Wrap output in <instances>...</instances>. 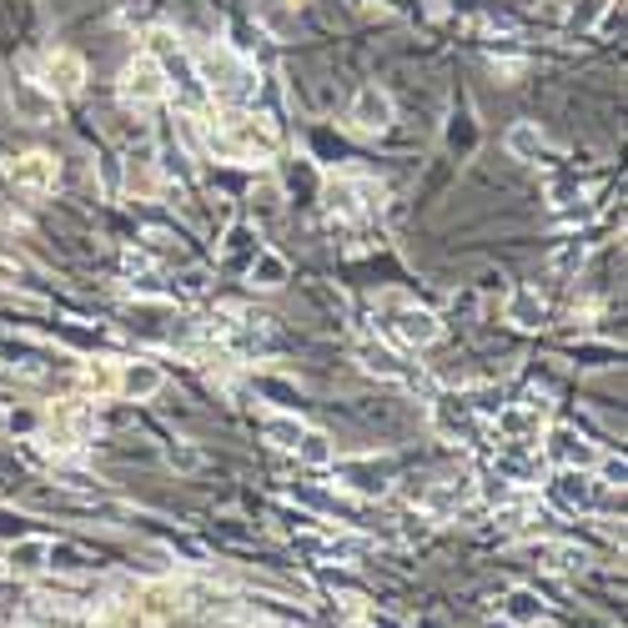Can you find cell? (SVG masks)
<instances>
[{
    "instance_id": "obj_16",
    "label": "cell",
    "mask_w": 628,
    "mask_h": 628,
    "mask_svg": "<svg viewBox=\"0 0 628 628\" xmlns=\"http://www.w3.org/2000/svg\"><path fill=\"white\" fill-rule=\"evenodd\" d=\"M76 388L91 392V398H111V392H116V368H106V362H81Z\"/></svg>"
},
{
    "instance_id": "obj_25",
    "label": "cell",
    "mask_w": 628,
    "mask_h": 628,
    "mask_svg": "<svg viewBox=\"0 0 628 628\" xmlns=\"http://www.w3.org/2000/svg\"><path fill=\"white\" fill-rule=\"evenodd\" d=\"M6 428H11V418H6V408H0V433H6Z\"/></svg>"
},
{
    "instance_id": "obj_21",
    "label": "cell",
    "mask_w": 628,
    "mask_h": 628,
    "mask_svg": "<svg viewBox=\"0 0 628 628\" xmlns=\"http://www.w3.org/2000/svg\"><path fill=\"white\" fill-rule=\"evenodd\" d=\"M508 322H518V327H538V322H543V297L523 287V292L508 302Z\"/></svg>"
},
{
    "instance_id": "obj_2",
    "label": "cell",
    "mask_w": 628,
    "mask_h": 628,
    "mask_svg": "<svg viewBox=\"0 0 628 628\" xmlns=\"http://www.w3.org/2000/svg\"><path fill=\"white\" fill-rule=\"evenodd\" d=\"M31 81L45 91V96L65 101L86 86V61H81L76 51H65V45H51V51H41L31 61Z\"/></svg>"
},
{
    "instance_id": "obj_17",
    "label": "cell",
    "mask_w": 628,
    "mask_h": 628,
    "mask_svg": "<svg viewBox=\"0 0 628 628\" xmlns=\"http://www.w3.org/2000/svg\"><path fill=\"white\" fill-rule=\"evenodd\" d=\"M251 282L267 287V292H277V287L287 282V261L277 257V251H261L257 247V257H251Z\"/></svg>"
},
{
    "instance_id": "obj_11",
    "label": "cell",
    "mask_w": 628,
    "mask_h": 628,
    "mask_svg": "<svg viewBox=\"0 0 628 628\" xmlns=\"http://www.w3.org/2000/svg\"><path fill=\"white\" fill-rule=\"evenodd\" d=\"M11 568L16 574H45L51 568V538H21L11 548Z\"/></svg>"
},
{
    "instance_id": "obj_22",
    "label": "cell",
    "mask_w": 628,
    "mask_h": 628,
    "mask_svg": "<svg viewBox=\"0 0 628 628\" xmlns=\"http://www.w3.org/2000/svg\"><path fill=\"white\" fill-rule=\"evenodd\" d=\"M533 558H543V568H574V564H584V553L578 548H564V543H533Z\"/></svg>"
},
{
    "instance_id": "obj_6",
    "label": "cell",
    "mask_w": 628,
    "mask_h": 628,
    "mask_svg": "<svg viewBox=\"0 0 628 628\" xmlns=\"http://www.w3.org/2000/svg\"><path fill=\"white\" fill-rule=\"evenodd\" d=\"M347 121L358 131H368V136H378V131H388L398 121V106H392V96L382 86H362L352 96V106H347Z\"/></svg>"
},
{
    "instance_id": "obj_12",
    "label": "cell",
    "mask_w": 628,
    "mask_h": 628,
    "mask_svg": "<svg viewBox=\"0 0 628 628\" xmlns=\"http://www.w3.org/2000/svg\"><path fill=\"white\" fill-rule=\"evenodd\" d=\"M473 498V477H447V483L433 487V498H428V508L437 513V518H447L453 508H463V503Z\"/></svg>"
},
{
    "instance_id": "obj_3",
    "label": "cell",
    "mask_w": 628,
    "mask_h": 628,
    "mask_svg": "<svg viewBox=\"0 0 628 628\" xmlns=\"http://www.w3.org/2000/svg\"><path fill=\"white\" fill-rule=\"evenodd\" d=\"M116 91H121V101H126V106H162L172 86H166V71H162V61H156V55H136V61L121 65Z\"/></svg>"
},
{
    "instance_id": "obj_7",
    "label": "cell",
    "mask_w": 628,
    "mask_h": 628,
    "mask_svg": "<svg viewBox=\"0 0 628 628\" xmlns=\"http://www.w3.org/2000/svg\"><path fill=\"white\" fill-rule=\"evenodd\" d=\"M548 457H553V463H564L568 473H588V467L604 463L598 443H588V437L574 433V428H558V433H548Z\"/></svg>"
},
{
    "instance_id": "obj_1",
    "label": "cell",
    "mask_w": 628,
    "mask_h": 628,
    "mask_svg": "<svg viewBox=\"0 0 628 628\" xmlns=\"http://www.w3.org/2000/svg\"><path fill=\"white\" fill-rule=\"evenodd\" d=\"M206 146L227 162H267L277 156V131L261 116H247V111H222L212 126H206Z\"/></svg>"
},
{
    "instance_id": "obj_18",
    "label": "cell",
    "mask_w": 628,
    "mask_h": 628,
    "mask_svg": "<svg viewBox=\"0 0 628 628\" xmlns=\"http://www.w3.org/2000/svg\"><path fill=\"white\" fill-rule=\"evenodd\" d=\"M302 433H307V428L297 423V418H282V412H271L267 423H261V437H267L271 447H287V453L302 443Z\"/></svg>"
},
{
    "instance_id": "obj_19",
    "label": "cell",
    "mask_w": 628,
    "mask_h": 628,
    "mask_svg": "<svg viewBox=\"0 0 628 628\" xmlns=\"http://www.w3.org/2000/svg\"><path fill=\"white\" fill-rule=\"evenodd\" d=\"M437 428H443V433H473V408H467L463 398H443L437 402Z\"/></svg>"
},
{
    "instance_id": "obj_20",
    "label": "cell",
    "mask_w": 628,
    "mask_h": 628,
    "mask_svg": "<svg viewBox=\"0 0 628 628\" xmlns=\"http://www.w3.org/2000/svg\"><path fill=\"white\" fill-rule=\"evenodd\" d=\"M362 196H372V186H368V182H332L327 202H332V212H347V217H358V212H362Z\"/></svg>"
},
{
    "instance_id": "obj_8",
    "label": "cell",
    "mask_w": 628,
    "mask_h": 628,
    "mask_svg": "<svg viewBox=\"0 0 628 628\" xmlns=\"http://www.w3.org/2000/svg\"><path fill=\"white\" fill-rule=\"evenodd\" d=\"M358 362H362V372H372V378H382V382H398V388H423V378H418V372H412L408 362H402L392 347H382V342H362Z\"/></svg>"
},
{
    "instance_id": "obj_23",
    "label": "cell",
    "mask_w": 628,
    "mask_h": 628,
    "mask_svg": "<svg viewBox=\"0 0 628 628\" xmlns=\"http://www.w3.org/2000/svg\"><path fill=\"white\" fill-rule=\"evenodd\" d=\"M342 473L352 477V487H362V493H382V477H388V467H378V473H372V463H342Z\"/></svg>"
},
{
    "instance_id": "obj_24",
    "label": "cell",
    "mask_w": 628,
    "mask_h": 628,
    "mask_svg": "<svg viewBox=\"0 0 628 628\" xmlns=\"http://www.w3.org/2000/svg\"><path fill=\"white\" fill-rule=\"evenodd\" d=\"M166 457H172L176 473H196V467H202V453H196V447H186V443H176Z\"/></svg>"
},
{
    "instance_id": "obj_9",
    "label": "cell",
    "mask_w": 628,
    "mask_h": 628,
    "mask_svg": "<svg viewBox=\"0 0 628 628\" xmlns=\"http://www.w3.org/2000/svg\"><path fill=\"white\" fill-rule=\"evenodd\" d=\"M162 388H166V378L156 362H126V368L116 372V392L131 402H152Z\"/></svg>"
},
{
    "instance_id": "obj_10",
    "label": "cell",
    "mask_w": 628,
    "mask_h": 628,
    "mask_svg": "<svg viewBox=\"0 0 628 628\" xmlns=\"http://www.w3.org/2000/svg\"><path fill=\"white\" fill-rule=\"evenodd\" d=\"M498 614L508 618L513 628H538L548 608H543V598L533 594V588H508V594H503V604H498Z\"/></svg>"
},
{
    "instance_id": "obj_5",
    "label": "cell",
    "mask_w": 628,
    "mask_h": 628,
    "mask_svg": "<svg viewBox=\"0 0 628 628\" xmlns=\"http://www.w3.org/2000/svg\"><path fill=\"white\" fill-rule=\"evenodd\" d=\"M11 182L21 186L25 196H51L61 186V162L51 152H25L11 162Z\"/></svg>"
},
{
    "instance_id": "obj_4",
    "label": "cell",
    "mask_w": 628,
    "mask_h": 628,
    "mask_svg": "<svg viewBox=\"0 0 628 628\" xmlns=\"http://www.w3.org/2000/svg\"><path fill=\"white\" fill-rule=\"evenodd\" d=\"M388 332H392V342H402V347H433L437 337H443V322H437L428 307L398 302V312L388 317Z\"/></svg>"
},
{
    "instance_id": "obj_15",
    "label": "cell",
    "mask_w": 628,
    "mask_h": 628,
    "mask_svg": "<svg viewBox=\"0 0 628 628\" xmlns=\"http://www.w3.org/2000/svg\"><path fill=\"white\" fill-rule=\"evenodd\" d=\"M538 423H543V402H528V408H508V412L498 418V428L513 437V443H518V437H533V433H538Z\"/></svg>"
},
{
    "instance_id": "obj_14",
    "label": "cell",
    "mask_w": 628,
    "mask_h": 628,
    "mask_svg": "<svg viewBox=\"0 0 628 628\" xmlns=\"http://www.w3.org/2000/svg\"><path fill=\"white\" fill-rule=\"evenodd\" d=\"M292 453L302 457L307 467H332V463H337V447H332V437H327V433H317V428H307V433H302V443H297Z\"/></svg>"
},
{
    "instance_id": "obj_13",
    "label": "cell",
    "mask_w": 628,
    "mask_h": 628,
    "mask_svg": "<svg viewBox=\"0 0 628 628\" xmlns=\"http://www.w3.org/2000/svg\"><path fill=\"white\" fill-rule=\"evenodd\" d=\"M543 131L533 126V121H518V126H508V156H518V162H538L543 156Z\"/></svg>"
}]
</instances>
